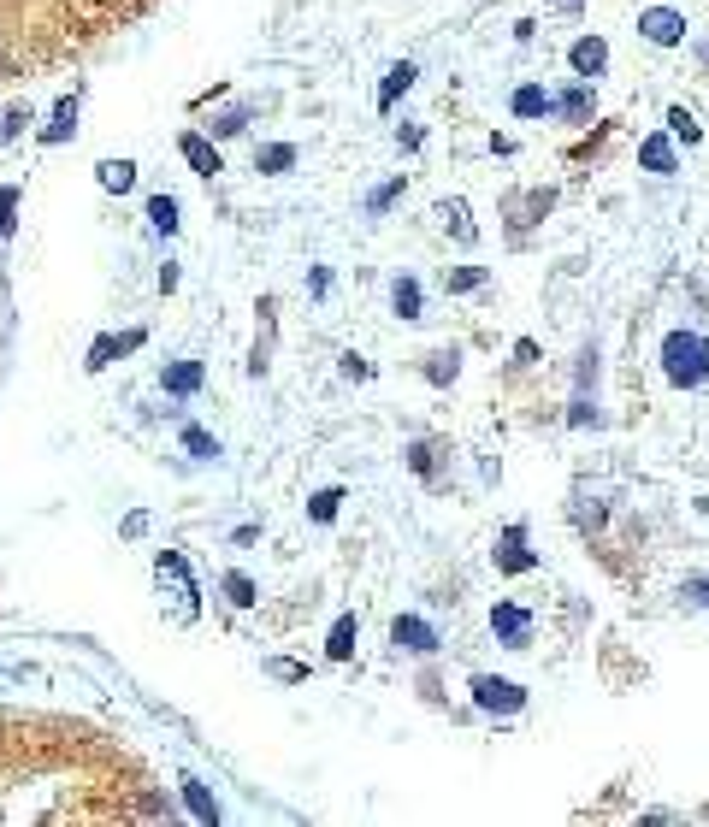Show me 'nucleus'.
Masks as SVG:
<instances>
[{
  "mask_svg": "<svg viewBox=\"0 0 709 827\" xmlns=\"http://www.w3.org/2000/svg\"><path fill=\"white\" fill-rule=\"evenodd\" d=\"M662 373L668 384H680V390H698L709 379V337L698 331H668L662 337Z\"/></svg>",
  "mask_w": 709,
  "mask_h": 827,
  "instance_id": "f257e3e1",
  "label": "nucleus"
},
{
  "mask_svg": "<svg viewBox=\"0 0 709 827\" xmlns=\"http://www.w3.org/2000/svg\"><path fill=\"white\" fill-rule=\"evenodd\" d=\"M639 36L656 42V48L686 42V12H674V6H645V12H639Z\"/></svg>",
  "mask_w": 709,
  "mask_h": 827,
  "instance_id": "f03ea898",
  "label": "nucleus"
},
{
  "mask_svg": "<svg viewBox=\"0 0 709 827\" xmlns=\"http://www.w3.org/2000/svg\"><path fill=\"white\" fill-rule=\"evenodd\" d=\"M154 573H160V585H172L178 615H184V621H195V579H190V568H184V556H178V550H160Z\"/></svg>",
  "mask_w": 709,
  "mask_h": 827,
  "instance_id": "7ed1b4c3",
  "label": "nucleus"
},
{
  "mask_svg": "<svg viewBox=\"0 0 709 827\" xmlns=\"http://www.w3.org/2000/svg\"><path fill=\"white\" fill-rule=\"evenodd\" d=\"M473 703H479V709H497V715H515L520 703H526V692H520L515 680H497V674H479V680H473Z\"/></svg>",
  "mask_w": 709,
  "mask_h": 827,
  "instance_id": "20e7f679",
  "label": "nucleus"
},
{
  "mask_svg": "<svg viewBox=\"0 0 709 827\" xmlns=\"http://www.w3.org/2000/svg\"><path fill=\"white\" fill-rule=\"evenodd\" d=\"M390 644L408 650V656H432V650H438V633H432V621H420V615H396V621H390Z\"/></svg>",
  "mask_w": 709,
  "mask_h": 827,
  "instance_id": "39448f33",
  "label": "nucleus"
},
{
  "mask_svg": "<svg viewBox=\"0 0 709 827\" xmlns=\"http://www.w3.org/2000/svg\"><path fill=\"white\" fill-rule=\"evenodd\" d=\"M491 633L503 638L509 650H526V644H532V615L515 609V603H497V609H491Z\"/></svg>",
  "mask_w": 709,
  "mask_h": 827,
  "instance_id": "423d86ee",
  "label": "nucleus"
},
{
  "mask_svg": "<svg viewBox=\"0 0 709 827\" xmlns=\"http://www.w3.org/2000/svg\"><path fill=\"white\" fill-rule=\"evenodd\" d=\"M568 65H574V77H585V83L603 77V71H609V42H603V36H580V42L568 48Z\"/></svg>",
  "mask_w": 709,
  "mask_h": 827,
  "instance_id": "0eeeda50",
  "label": "nucleus"
},
{
  "mask_svg": "<svg viewBox=\"0 0 709 827\" xmlns=\"http://www.w3.org/2000/svg\"><path fill=\"white\" fill-rule=\"evenodd\" d=\"M497 568H503V573H532V568H538V556L526 550V526H509V532H503V550H497Z\"/></svg>",
  "mask_w": 709,
  "mask_h": 827,
  "instance_id": "6e6552de",
  "label": "nucleus"
},
{
  "mask_svg": "<svg viewBox=\"0 0 709 827\" xmlns=\"http://www.w3.org/2000/svg\"><path fill=\"white\" fill-rule=\"evenodd\" d=\"M509 113H515V119H544V113H556V95H544L538 83H520L515 95H509Z\"/></svg>",
  "mask_w": 709,
  "mask_h": 827,
  "instance_id": "1a4fd4ad",
  "label": "nucleus"
},
{
  "mask_svg": "<svg viewBox=\"0 0 709 827\" xmlns=\"http://www.w3.org/2000/svg\"><path fill=\"white\" fill-rule=\"evenodd\" d=\"M178 148H184V160H190L195 172H201V178H213V172H225V160H219V148H213V142H207V136H178Z\"/></svg>",
  "mask_w": 709,
  "mask_h": 827,
  "instance_id": "9d476101",
  "label": "nucleus"
},
{
  "mask_svg": "<svg viewBox=\"0 0 709 827\" xmlns=\"http://www.w3.org/2000/svg\"><path fill=\"white\" fill-rule=\"evenodd\" d=\"M556 113H562V119H568V125H585V119H591V113H597V101H591V83H574V89H562V95H556Z\"/></svg>",
  "mask_w": 709,
  "mask_h": 827,
  "instance_id": "9b49d317",
  "label": "nucleus"
},
{
  "mask_svg": "<svg viewBox=\"0 0 709 827\" xmlns=\"http://www.w3.org/2000/svg\"><path fill=\"white\" fill-rule=\"evenodd\" d=\"M201 379H207V373H201V361H172V367L160 373V384H166L172 396H195V390H201Z\"/></svg>",
  "mask_w": 709,
  "mask_h": 827,
  "instance_id": "f8f14e48",
  "label": "nucleus"
},
{
  "mask_svg": "<svg viewBox=\"0 0 709 827\" xmlns=\"http://www.w3.org/2000/svg\"><path fill=\"white\" fill-rule=\"evenodd\" d=\"M136 343H142V331H125V337H101V343L89 349V373H101L113 355H125V349H136Z\"/></svg>",
  "mask_w": 709,
  "mask_h": 827,
  "instance_id": "ddd939ff",
  "label": "nucleus"
},
{
  "mask_svg": "<svg viewBox=\"0 0 709 827\" xmlns=\"http://www.w3.org/2000/svg\"><path fill=\"white\" fill-rule=\"evenodd\" d=\"M438 225L455 231V243H473V237H479V231L467 225V201H438Z\"/></svg>",
  "mask_w": 709,
  "mask_h": 827,
  "instance_id": "4468645a",
  "label": "nucleus"
},
{
  "mask_svg": "<svg viewBox=\"0 0 709 827\" xmlns=\"http://www.w3.org/2000/svg\"><path fill=\"white\" fill-rule=\"evenodd\" d=\"M639 160H645V172H662V178H668V172H674V148H668V136H645V142H639Z\"/></svg>",
  "mask_w": 709,
  "mask_h": 827,
  "instance_id": "2eb2a0df",
  "label": "nucleus"
},
{
  "mask_svg": "<svg viewBox=\"0 0 709 827\" xmlns=\"http://www.w3.org/2000/svg\"><path fill=\"white\" fill-rule=\"evenodd\" d=\"M414 77H420V71H414L408 60L390 65V71H385V89H379V107H396V95H408V89H414Z\"/></svg>",
  "mask_w": 709,
  "mask_h": 827,
  "instance_id": "dca6fc26",
  "label": "nucleus"
},
{
  "mask_svg": "<svg viewBox=\"0 0 709 827\" xmlns=\"http://www.w3.org/2000/svg\"><path fill=\"white\" fill-rule=\"evenodd\" d=\"M390 308H396V319H420V284H414V278H396V284H390Z\"/></svg>",
  "mask_w": 709,
  "mask_h": 827,
  "instance_id": "f3484780",
  "label": "nucleus"
},
{
  "mask_svg": "<svg viewBox=\"0 0 709 827\" xmlns=\"http://www.w3.org/2000/svg\"><path fill=\"white\" fill-rule=\"evenodd\" d=\"M355 633H361V621H355V615H343V621L331 627V638H325V656H331V662H343V656L355 650Z\"/></svg>",
  "mask_w": 709,
  "mask_h": 827,
  "instance_id": "a211bd4d",
  "label": "nucleus"
},
{
  "mask_svg": "<svg viewBox=\"0 0 709 827\" xmlns=\"http://www.w3.org/2000/svg\"><path fill=\"white\" fill-rule=\"evenodd\" d=\"M95 172H101V190H113V195H125L130 184H136V166H130V160H101Z\"/></svg>",
  "mask_w": 709,
  "mask_h": 827,
  "instance_id": "6ab92c4d",
  "label": "nucleus"
},
{
  "mask_svg": "<svg viewBox=\"0 0 709 827\" xmlns=\"http://www.w3.org/2000/svg\"><path fill=\"white\" fill-rule=\"evenodd\" d=\"M71 130H77V95H65L60 107H54V125L42 130V142H65Z\"/></svg>",
  "mask_w": 709,
  "mask_h": 827,
  "instance_id": "aec40b11",
  "label": "nucleus"
},
{
  "mask_svg": "<svg viewBox=\"0 0 709 827\" xmlns=\"http://www.w3.org/2000/svg\"><path fill=\"white\" fill-rule=\"evenodd\" d=\"M290 166H296V148H290V142H272V148L255 154V172H290Z\"/></svg>",
  "mask_w": 709,
  "mask_h": 827,
  "instance_id": "412c9836",
  "label": "nucleus"
},
{
  "mask_svg": "<svg viewBox=\"0 0 709 827\" xmlns=\"http://www.w3.org/2000/svg\"><path fill=\"white\" fill-rule=\"evenodd\" d=\"M184 449H190L195 461H219V438L201 432V426H184Z\"/></svg>",
  "mask_w": 709,
  "mask_h": 827,
  "instance_id": "4be33fe9",
  "label": "nucleus"
},
{
  "mask_svg": "<svg viewBox=\"0 0 709 827\" xmlns=\"http://www.w3.org/2000/svg\"><path fill=\"white\" fill-rule=\"evenodd\" d=\"M184 798H190L195 822H219V804L207 798V786H201V780H184Z\"/></svg>",
  "mask_w": 709,
  "mask_h": 827,
  "instance_id": "5701e85b",
  "label": "nucleus"
},
{
  "mask_svg": "<svg viewBox=\"0 0 709 827\" xmlns=\"http://www.w3.org/2000/svg\"><path fill=\"white\" fill-rule=\"evenodd\" d=\"M148 219H154V231L172 237V231H178V201H172V195H154V201H148Z\"/></svg>",
  "mask_w": 709,
  "mask_h": 827,
  "instance_id": "b1692460",
  "label": "nucleus"
},
{
  "mask_svg": "<svg viewBox=\"0 0 709 827\" xmlns=\"http://www.w3.org/2000/svg\"><path fill=\"white\" fill-rule=\"evenodd\" d=\"M225 597H231L237 609H249V603H255V579H249V573H225Z\"/></svg>",
  "mask_w": 709,
  "mask_h": 827,
  "instance_id": "393cba45",
  "label": "nucleus"
},
{
  "mask_svg": "<svg viewBox=\"0 0 709 827\" xmlns=\"http://www.w3.org/2000/svg\"><path fill=\"white\" fill-rule=\"evenodd\" d=\"M668 130H674L680 142H698V136H704V130H698V119H692L686 107H668Z\"/></svg>",
  "mask_w": 709,
  "mask_h": 827,
  "instance_id": "a878e982",
  "label": "nucleus"
},
{
  "mask_svg": "<svg viewBox=\"0 0 709 827\" xmlns=\"http://www.w3.org/2000/svg\"><path fill=\"white\" fill-rule=\"evenodd\" d=\"M243 125H249V107H231V113H219V119H213V136H243Z\"/></svg>",
  "mask_w": 709,
  "mask_h": 827,
  "instance_id": "bb28decb",
  "label": "nucleus"
},
{
  "mask_svg": "<svg viewBox=\"0 0 709 827\" xmlns=\"http://www.w3.org/2000/svg\"><path fill=\"white\" fill-rule=\"evenodd\" d=\"M455 373H461V367H455V355H450V349H444V355H432V367H426V379H432V384H450Z\"/></svg>",
  "mask_w": 709,
  "mask_h": 827,
  "instance_id": "cd10ccee",
  "label": "nucleus"
},
{
  "mask_svg": "<svg viewBox=\"0 0 709 827\" xmlns=\"http://www.w3.org/2000/svg\"><path fill=\"white\" fill-rule=\"evenodd\" d=\"M12 213H18V190H0V237H12V225H18Z\"/></svg>",
  "mask_w": 709,
  "mask_h": 827,
  "instance_id": "c85d7f7f",
  "label": "nucleus"
},
{
  "mask_svg": "<svg viewBox=\"0 0 709 827\" xmlns=\"http://www.w3.org/2000/svg\"><path fill=\"white\" fill-rule=\"evenodd\" d=\"M337 503H343V491H320V497L308 503V514H314V520H331V514H337Z\"/></svg>",
  "mask_w": 709,
  "mask_h": 827,
  "instance_id": "c756f323",
  "label": "nucleus"
},
{
  "mask_svg": "<svg viewBox=\"0 0 709 827\" xmlns=\"http://www.w3.org/2000/svg\"><path fill=\"white\" fill-rule=\"evenodd\" d=\"M479 284H485V266H467V272L450 278V290H479Z\"/></svg>",
  "mask_w": 709,
  "mask_h": 827,
  "instance_id": "7c9ffc66",
  "label": "nucleus"
},
{
  "mask_svg": "<svg viewBox=\"0 0 709 827\" xmlns=\"http://www.w3.org/2000/svg\"><path fill=\"white\" fill-rule=\"evenodd\" d=\"M396 195H402V178H390L385 190H373V201H367V207H373V213H385V207L396 201Z\"/></svg>",
  "mask_w": 709,
  "mask_h": 827,
  "instance_id": "2f4dec72",
  "label": "nucleus"
},
{
  "mask_svg": "<svg viewBox=\"0 0 709 827\" xmlns=\"http://www.w3.org/2000/svg\"><path fill=\"white\" fill-rule=\"evenodd\" d=\"M266 674H272V680H302L308 668H302V662H266Z\"/></svg>",
  "mask_w": 709,
  "mask_h": 827,
  "instance_id": "473e14b6",
  "label": "nucleus"
},
{
  "mask_svg": "<svg viewBox=\"0 0 709 827\" xmlns=\"http://www.w3.org/2000/svg\"><path fill=\"white\" fill-rule=\"evenodd\" d=\"M686 597H692L698 609H709V579H686Z\"/></svg>",
  "mask_w": 709,
  "mask_h": 827,
  "instance_id": "72a5a7b5",
  "label": "nucleus"
},
{
  "mask_svg": "<svg viewBox=\"0 0 709 827\" xmlns=\"http://www.w3.org/2000/svg\"><path fill=\"white\" fill-rule=\"evenodd\" d=\"M343 373H349V379H373V367H367L361 355H343Z\"/></svg>",
  "mask_w": 709,
  "mask_h": 827,
  "instance_id": "f704fd0d",
  "label": "nucleus"
},
{
  "mask_svg": "<svg viewBox=\"0 0 709 827\" xmlns=\"http://www.w3.org/2000/svg\"><path fill=\"white\" fill-rule=\"evenodd\" d=\"M562 6H574V0H562Z\"/></svg>",
  "mask_w": 709,
  "mask_h": 827,
  "instance_id": "c9c22d12",
  "label": "nucleus"
}]
</instances>
